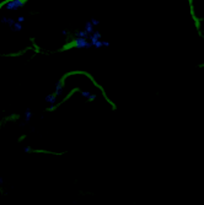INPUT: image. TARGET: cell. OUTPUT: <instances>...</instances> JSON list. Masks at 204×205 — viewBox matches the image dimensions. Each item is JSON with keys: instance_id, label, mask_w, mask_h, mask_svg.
Masks as SVG:
<instances>
[{"instance_id": "cell-1", "label": "cell", "mask_w": 204, "mask_h": 205, "mask_svg": "<svg viewBox=\"0 0 204 205\" xmlns=\"http://www.w3.org/2000/svg\"><path fill=\"white\" fill-rule=\"evenodd\" d=\"M78 92L83 93V90L79 87V86H75V87H73L70 91H69V92H68V93H67V95H65V97H64V98H63L60 102L56 103V104H53V106H51V107H48V108H46V112H54L57 108H59V107H60L63 103H65L67 101H69V100L73 97L74 95H75V93H78Z\"/></svg>"}, {"instance_id": "cell-2", "label": "cell", "mask_w": 204, "mask_h": 205, "mask_svg": "<svg viewBox=\"0 0 204 205\" xmlns=\"http://www.w3.org/2000/svg\"><path fill=\"white\" fill-rule=\"evenodd\" d=\"M29 3V0H3L0 1V10L3 9H16L19 6H22V5H26Z\"/></svg>"}, {"instance_id": "cell-3", "label": "cell", "mask_w": 204, "mask_h": 205, "mask_svg": "<svg viewBox=\"0 0 204 205\" xmlns=\"http://www.w3.org/2000/svg\"><path fill=\"white\" fill-rule=\"evenodd\" d=\"M188 4H190V9H191V16H192V18H193V21H194V25H196V29L198 31V34H199V37L202 36V27H201V22L204 21V17H198L197 15H196V11H194V5H193V0H190L188 1Z\"/></svg>"}, {"instance_id": "cell-4", "label": "cell", "mask_w": 204, "mask_h": 205, "mask_svg": "<svg viewBox=\"0 0 204 205\" xmlns=\"http://www.w3.org/2000/svg\"><path fill=\"white\" fill-rule=\"evenodd\" d=\"M25 151L27 154H46V155H54V156H62L65 154V151L56 152V151H49V150H36V149H31V147H25Z\"/></svg>"}, {"instance_id": "cell-5", "label": "cell", "mask_w": 204, "mask_h": 205, "mask_svg": "<svg viewBox=\"0 0 204 205\" xmlns=\"http://www.w3.org/2000/svg\"><path fill=\"white\" fill-rule=\"evenodd\" d=\"M20 119H21V114H19V113H13V114H9L6 117L1 118L0 119V129L3 127H5L8 123H10V122H17Z\"/></svg>"}, {"instance_id": "cell-6", "label": "cell", "mask_w": 204, "mask_h": 205, "mask_svg": "<svg viewBox=\"0 0 204 205\" xmlns=\"http://www.w3.org/2000/svg\"><path fill=\"white\" fill-rule=\"evenodd\" d=\"M26 138H27V135H26V134H22V135H20V136H19V139H17V143H22V141H24Z\"/></svg>"}, {"instance_id": "cell-7", "label": "cell", "mask_w": 204, "mask_h": 205, "mask_svg": "<svg viewBox=\"0 0 204 205\" xmlns=\"http://www.w3.org/2000/svg\"><path fill=\"white\" fill-rule=\"evenodd\" d=\"M5 194V191H4V187L1 186V183H0V195H4Z\"/></svg>"}, {"instance_id": "cell-8", "label": "cell", "mask_w": 204, "mask_h": 205, "mask_svg": "<svg viewBox=\"0 0 204 205\" xmlns=\"http://www.w3.org/2000/svg\"><path fill=\"white\" fill-rule=\"evenodd\" d=\"M204 66V64H199V65H198V68H203Z\"/></svg>"}]
</instances>
